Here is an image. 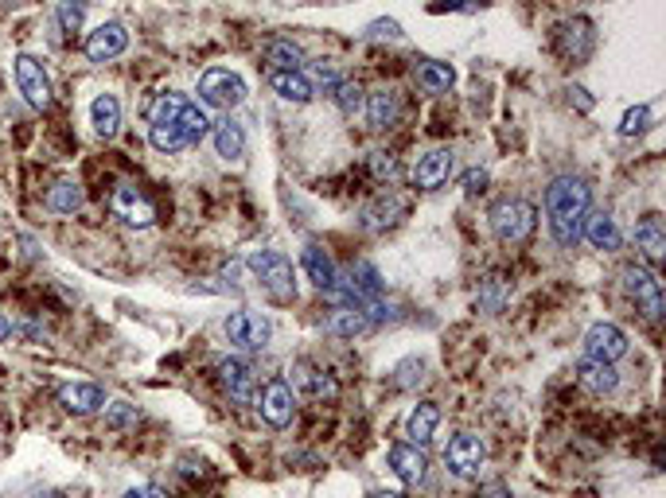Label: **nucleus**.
Segmentation results:
<instances>
[{"mask_svg":"<svg viewBox=\"0 0 666 498\" xmlns=\"http://www.w3.org/2000/svg\"><path fill=\"white\" fill-rule=\"evenodd\" d=\"M588 183L581 175H557L546 192V214H549V233H554L557 245L573 249L581 242V223L588 214Z\"/></svg>","mask_w":666,"mask_h":498,"instance_id":"obj_1","label":"nucleus"},{"mask_svg":"<svg viewBox=\"0 0 666 498\" xmlns=\"http://www.w3.org/2000/svg\"><path fill=\"white\" fill-rule=\"evenodd\" d=\"M152 125H176L183 133V140H187V149H195V144L211 133L207 113H203L199 106H192L183 94H161V98H156Z\"/></svg>","mask_w":666,"mask_h":498,"instance_id":"obj_2","label":"nucleus"},{"mask_svg":"<svg viewBox=\"0 0 666 498\" xmlns=\"http://www.w3.org/2000/svg\"><path fill=\"white\" fill-rule=\"evenodd\" d=\"M245 265L254 269L257 285H262L273 300H297V273H293V261L285 254H277V249H257V254H250Z\"/></svg>","mask_w":666,"mask_h":498,"instance_id":"obj_3","label":"nucleus"},{"mask_svg":"<svg viewBox=\"0 0 666 498\" xmlns=\"http://www.w3.org/2000/svg\"><path fill=\"white\" fill-rule=\"evenodd\" d=\"M487 218H491L495 238L506 245H523L534 233V226H538V211H534L526 199H499L495 207L487 211Z\"/></svg>","mask_w":666,"mask_h":498,"instance_id":"obj_4","label":"nucleus"},{"mask_svg":"<svg viewBox=\"0 0 666 498\" xmlns=\"http://www.w3.org/2000/svg\"><path fill=\"white\" fill-rule=\"evenodd\" d=\"M223 331H226V339L234 343L238 350H265L269 335H273V324L262 312H254V307H238V312H230L223 319Z\"/></svg>","mask_w":666,"mask_h":498,"instance_id":"obj_5","label":"nucleus"},{"mask_svg":"<svg viewBox=\"0 0 666 498\" xmlns=\"http://www.w3.org/2000/svg\"><path fill=\"white\" fill-rule=\"evenodd\" d=\"M484 460H487V444H484V436H475V432H456L444 448V467L456 479H475Z\"/></svg>","mask_w":666,"mask_h":498,"instance_id":"obj_6","label":"nucleus"},{"mask_svg":"<svg viewBox=\"0 0 666 498\" xmlns=\"http://www.w3.org/2000/svg\"><path fill=\"white\" fill-rule=\"evenodd\" d=\"M199 98L207 101V106L230 113V109H238L245 101V82L234 75V70L214 67V70H207V75L199 78Z\"/></svg>","mask_w":666,"mask_h":498,"instance_id":"obj_7","label":"nucleus"},{"mask_svg":"<svg viewBox=\"0 0 666 498\" xmlns=\"http://www.w3.org/2000/svg\"><path fill=\"white\" fill-rule=\"evenodd\" d=\"M619 276H624V292L635 300V307H640L650 324H655V319L662 316V285H659V276L650 273L647 265H628Z\"/></svg>","mask_w":666,"mask_h":498,"instance_id":"obj_8","label":"nucleus"},{"mask_svg":"<svg viewBox=\"0 0 666 498\" xmlns=\"http://www.w3.org/2000/svg\"><path fill=\"white\" fill-rule=\"evenodd\" d=\"M16 86L27 98L32 109H47L51 106V78L36 55H16Z\"/></svg>","mask_w":666,"mask_h":498,"instance_id":"obj_9","label":"nucleus"},{"mask_svg":"<svg viewBox=\"0 0 666 498\" xmlns=\"http://www.w3.org/2000/svg\"><path fill=\"white\" fill-rule=\"evenodd\" d=\"M109 211L118 214L125 226H137V230H144V226H152V223H156V207H152V199L144 195V192H137L133 183H121L118 192H113Z\"/></svg>","mask_w":666,"mask_h":498,"instance_id":"obj_10","label":"nucleus"},{"mask_svg":"<svg viewBox=\"0 0 666 498\" xmlns=\"http://www.w3.org/2000/svg\"><path fill=\"white\" fill-rule=\"evenodd\" d=\"M554 43H557L561 58H569V63H585V58L592 55V43H597V36H592V24L585 16H573V20H561L557 24Z\"/></svg>","mask_w":666,"mask_h":498,"instance_id":"obj_11","label":"nucleus"},{"mask_svg":"<svg viewBox=\"0 0 666 498\" xmlns=\"http://www.w3.org/2000/svg\"><path fill=\"white\" fill-rule=\"evenodd\" d=\"M288 374H293V382H288L293 393H304V398H312V401H336L339 398V382L328 370H320V366L297 362Z\"/></svg>","mask_w":666,"mask_h":498,"instance_id":"obj_12","label":"nucleus"},{"mask_svg":"<svg viewBox=\"0 0 666 498\" xmlns=\"http://www.w3.org/2000/svg\"><path fill=\"white\" fill-rule=\"evenodd\" d=\"M628 335L619 331L616 324H592L585 331V358H597V362H616L628 355Z\"/></svg>","mask_w":666,"mask_h":498,"instance_id":"obj_13","label":"nucleus"},{"mask_svg":"<svg viewBox=\"0 0 666 498\" xmlns=\"http://www.w3.org/2000/svg\"><path fill=\"white\" fill-rule=\"evenodd\" d=\"M257 409H262V417L273 424V429H285V424H293V413H297V393H293V386H288L285 378H273V382L262 389V401H257Z\"/></svg>","mask_w":666,"mask_h":498,"instance_id":"obj_14","label":"nucleus"},{"mask_svg":"<svg viewBox=\"0 0 666 498\" xmlns=\"http://www.w3.org/2000/svg\"><path fill=\"white\" fill-rule=\"evenodd\" d=\"M219 382L238 405H250L257 398V374L245 358H223L219 362Z\"/></svg>","mask_w":666,"mask_h":498,"instance_id":"obj_15","label":"nucleus"},{"mask_svg":"<svg viewBox=\"0 0 666 498\" xmlns=\"http://www.w3.org/2000/svg\"><path fill=\"white\" fill-rule=\"evenodd\" d=\"M453 168H456L453 149H432V152H425L421 160H417V168H413V187H421V192H437V187L448 183Z\"/></svg>","mask_w":666,"mask_h":498,"instance_id":"obj_16","label":"nucleus"},{"mask_svg":"<svg viewBox=\"0 0 666 498\" xmlns=\"http://www.w3.org/2000/svg\"><path fill=\"white\" fill-rule=\"evenodd\" d=\"M125 47H129V32L118 20L101 24L98 32H90V39H86V55H90V63H109V58L125 55Z\"/></svg>","mask_w":666,"mask_h":498,"instance_id":"obj_17","label":"nucleus"},{"mask_svg":"<svg viewBox=\"0 0 666 498\" xmlns=\"http://www.w3.org/2000/svg\"><path fill=\"white\" fill-rule=\"evenodd\" d=\"M386 463H390V472H394L401 482H410V487H417V482L425 479V472H429V460H425V451L417 444H390Z\"/></svg>","mask_w":666,"mask_h":498,"instance_id":"obj_18","label":"nucleus"},{"mask_svg":"<svg viewBox=\"0 0 666 498\" xmlns=\"http://www.w3.org/2000/svg\"><path fill=\"white\" fill-rule=\"evenodd\" d=\"M401 214H405V199H401V195H386V192H382V195H374L363 211H359V226L379 233V230H386V226H394Z\"/></svg>","mask_w":666,"mask_h":498,"instance_id":"obj_19","label":"nucleus"},{"mask_svg":"<svg viewBox=\"0 0 666 498\" xmlns=\"http://www.w3.org/2000/svg\"><path fill=\"white\" fill-rule=\"evenodd\" d=\"M363 106H367V121H370V129H394L398 121H401V98L394 94V90H374V94H367L363 98Z\"/></svg>","mask_w":666,"mask_h":498,"instance_id":"obj_20","label":"nucleus"},{"mask_svg":"<svg viewBox=\"0 0 666 498\" xmlns=\"http://www.w3.org/2000/svg\"><path fill=\"white\" fill-rule=\"evenodd\" d=\"M581 233L588 238V245L604 249V254H616V249L624 245V233H619L616 218H612V214H604V211H597V214H585Z\"/></svg>","mask_w":666,"mask_h":498,"instance_id":"obj_21","label":"nucleus"},{"mask_svg":"<svg viewBox=\"0 0 666 498\" xmlns=\"http://www.w3.org/2000/svg\"><path fill=\"white\" fill-rule=\"evenodd\" d=\"M300 265H304L308 281L320 288V292H331V288H336L339 269H336V261H331L320 245H304V249H300Z\"/></svg>","mask_w":666,"mask_h":498,"instance_id":"obj_22","label":"nucleus"},{"mask_svg":"<svg viewBox=\"0 0 666 498\" xmlns=\"http://www.w3.org/2000/svg\"><path fill=\"white\" fill-rule=\"evenodd\" d=\"M370 327H374V319H370V312H367V304H343V307H336V312H331V319H328V331L339 335V339H355V335H363V331H370Z\"/></svg>","mask_w":666,"mask_h":498,"instance_id":"obj_23","label":"nucleus"},{"mask_svg":"<svg viewBox=\"0 0 666 498\" xmlns=\"http://www.w3.org/2000/svg\"><path fill=\"white\" fill-rule=\"evenodd\" d=\"M59 405L67 413L86 417V413H94V409L106 405V393H101V386H90V382H70L59 389Z\"/></svg>","mask_w":666,"mask_h":498,"instance_id":"obj_24","label":"nucleus"},{"mask_svg":"<svg viewBox=\"0 0 666 498\" xmlns=\"http://www.w3.org/2000/svg\"><path fill=\"white\" fill-rule=\"evenodd\" d=\"M437 424H441V405L437 401H421V405H413L410 417H405V436H410V444L421 448V444L432 441Z\"/></svg>","mask_w":666,"mask_h":498,"instance_id":"obj_25","label":"nucleus"},{"mask_svg":"<svg viewBox=\"0 0 666 498\" xmlns=\"http://www.w3.org/2000/svg\"><path fill=\"white\" fill-rule=\"evenodd\" d=\"M269 86L277 90L281 101H293V106H304V101H312V94H316L308 75H300V70H273Z\"/></svg>","mask_w":666,"mask_h":498,"instance_id":"obj_26","label":"nucleus"},{"mask_svg":"<svg viewBox=\"0 0 666 498\" xmlns=\"http://www.w3.org/2000/svg\"><path fill=\"white\" fill-rule=\"evenodd\" d=\"M577 378H581V386L588 393H597V398H604V393H616L619 386V374L612 362H597V358H585L581 370H577Z\"/></svg>","mask_w":666,"mask_h":498,"instance_id":"obj_27","label":"nucleus"},{"mask_svg":"<svg viewBox=\"0 0 666 498\" xmlns=\"http://www.w3.org/2000/svg\"><path fill=\"white\" fill-rule=\"evenodd\" d=\"M90 121H94V133L113 140L121 133V101L113 94H98L94 106H90Z\"/></svg>","mask_w":666,"mask_h":498,"instance_id":"obj_28","label":"nucleus"},{"mask_svg":"<svg viewBox=\"0 0 666 498\" xmlns=\"http://www.w3.org/2000/svg\"><path fill=\"white\" fill-rule=\"evenodd\" d=\"M635 245L643 249V257L650 265H659L662 254H666V230H662V218L659 214H647L640 226H635Z\"/></svg>","mask_w":666,"mask_h":498,"instance_id":"obj_29","label":"nucleus"},{"mask_svg":"<svg viewBox=\"0 0 666 498\" xmlns=\"http://www.w3.org/2000/svg\"><path fill=\"white\" fill-rule=\"evenodd\" d=\"M214 149H219L223 160H242L245 156V133H242V125L230 121V117L214 125Z\"/></svg>","mask_w":666,"mask_h":498,"instance_id":"obj_30","label":"nucleus"},{"mask_svg":"<svg viewBox=\"0 0 666 498\" xmlns=\"http://www.w3.org/2000/svg\"><path fill=\"white\" fill-rule=\"evenodd\" d=\"M43 202H47L51 214H75V211H82V187L70 183V180H59Z\"/></svg>","mask_w":666,"mask_h":498,"instance_id":"obj_31","label":"nucleus"},{"mask_svg":"<svg viewBox=\"0 0 666 498\" xmlns=\"http://www.w3.org/2000/svg\"><path fill=\"white\" fill-rule=\"evenodd\" d=\"M265 63H273L277 70H300L304 67V51L293 39H269L265 43Z\"/></svg>","mask_w":666,"mask_h":498,"instance_id":"obj_32","label":"nucleus"},{"mask_svg":"<svg viewBox=\"0 0 666 498\" xmlns=\"http://www.w3.org/2000/svg\"><path fill=\"white\" fill-rule=\"evenodd\" d=\"M453 82H456V70L448 67V63L429 58V63L417 67V86H425V90H448Z\"/></svg>","mask_w":666,"mask_h":498,"instance_id":"obj_33","label":"nucleus"},{"mask_svg":"<svg viewBox=\"0 0 666 498\" xmlns=\"http://www.w3.org/2000/svg\"><path fill=\"white\" fill-rule=\"evenodd\" d=\"M149 140H152L156 152H168V156L187 149V140H183V133H180L176 125H152V129H149Z\"/></svg>","mask_w":666,"mask_h":498,"instance_id":"obj_34","label":"nucleus"},{"mask_svg":"<svg viewBox=\"0 0 666 498\" xmlns=\"http://www.w3.org/2000/svg\"><path fill=\"white\" fill-rule=\"evenodd\" d=\"M55 16H59V27H63V32H78L82 20H86V0H59Z\"/></svg>","mask_w":666,"mask_h":498,"instance_id":"obj_35","label":"nucleus"},{"mask_svg":"<svg viewBox=\"0 0 666 498\" xmlns=\"http://www.w3.org/2000/svg\"><path fill=\"white\" fill-rule=\"evenodd\" d=\"M336 106L343 113H359V109H363V86H359V82H339L336 86Z\"/></svg>","mask_w":666,"mask_h":498,"instance_id":"obj_36","label":"nucleus"},{"mask_svg":"<svg viewBox=\"0 0 666 498\" xmlns=\"http://www.w3.org/2000/svg\"><path fill=\"white\" fill-rule=\"evenodd\" d=\"M106 424H109V429H129V424H137V405L109 401L106 405Z\"/></svg>","mask_w":666,"mask_h":498,"instance_id":"obj_37","label":"nucleus"},{"mask_svg":"<svg viewBox=\"0 0 666 498\" xmlns=\"http://www.w3.org/2000/svg\"><path fill=\"white\" fill-rule=\"evenodd\" d=\"M647 125H650V109L647 106H635V109L624 113V121H619V137H635V133H643Z\"/></svg>","mask_w":666,"mask_h":498,"instance_id":"obj_38","label":"nucleus"},{"mask_svg":"<svg viewBox=\"0 0 666 498\" xmlns=\"http://www.w3.org/2000/svg\"><path fill=\"white\" fill-rule=\"evenodd\" d=\"M374 180H398V156L394 152H370Z\"/></svg>","mask_w":666,"mask_h":498,"instance_id":"obj_39","label":"nucleus"},{"mask_svg":"<svg viewBox=\"0 0 666 498\" xmlns=\"http://www.w3.org/2000/svg\"><path fill=\"white\" fill-rule=\"evenodd\" d=\"M421 378H425V362L421 358H405L398 366V389H410L413 382H421Z\"/></svg>","mask_w":666,"mask_h":498,"instance_id":"obj_40","label":"nucleus"},{"mask_svg":"<svg viewBox=\"0 0 666 498\" xmlns=\"http://www.w3.org/2000/svg\"><path fill=\"white\" fill-rule=\"evenodd\" d=\"M308 82H312V90H316V86H320L324 94H336V86H339L343 78L336 75V70H328V67H316V75H312Z\"/></svg>","mask_w":666,"mask_h":498,"instance_id":"obj_41","label":"nucleus"},{"mask_svg":"<svg viewBox=\"0 0 666 498\" xmlns=\"http://www.w3.org/2000/svg\"><path fill=\"white\" fill-rule=\"evenodd\" d=\"M370 39H401L398 20H379V24H370Z\"/></svg>","mask_w":666,"mask_h":498,"instance_id":"obj_42","label":"nucleus"},{"mask_svg":"<svg viewBox=\"0 0 666 498\" xmlns=\"http://www.w3.org/2000/svg\"><path fill=\"white\" fill-rule=\"evenodd\" d=\"M125 498H168V491L164 487H133V491H125Z\"/></svg>","mask_w":666,"mask_h":498,"instance_id":"obj_43","label":"nucleus"},{"mask_svg":"<svg viewBox=\"0 0 666 498\" xmlns=\"http://www.w3.org/2000/svg\"><path fill=\"white\" fill-rule=\"evenodd\" d=\"M484 183H487V171H468V180H464V187H468V195H475V192H484Z\"/></svg>","mask_w":666,"mask_h":498,"instance_id":"obj_44","label":"nucleus"},{"mask_svg":"<svg viewBox=\"0 0 666 498\" xmlns=\"http://www.w3.org/2000/svg\"><path fill=\"white\" fill-rule=\"evenodd\" d=\"M8 335H12V324H8L5 316H0V339H8Z\"/></svg>","mask_w":666,"mask_h":498,"instance_id":"obj_45","label":"nucleus"},{"mask_svg":"<svg viewBox=\"0 0 666 498\" xmlns=\"http://www.w3.org/2000/svg\"><path fill=\"white\" fill-rule=\"evenodd\" d=\"M374 498H401L398 491H382V494H374Z\"/></svg>","mask_w":666,"mask_h":498,"instance_id":"obj_46","label":"nucleus"},{"mask_svg":"<svg viewBox=\"0 0 666 498\" xmlns=\"http://www.w3.org/2000/svg\"><path fill=\"white\" fill-rule=\"evenodd\" d=\"M36 498H67V494H59V491H47V494H36Z\"/></svg>","mask_w":666,"mask_h":498,"instance_id":"obj_47","label":"nucleus"}]
</instances>
